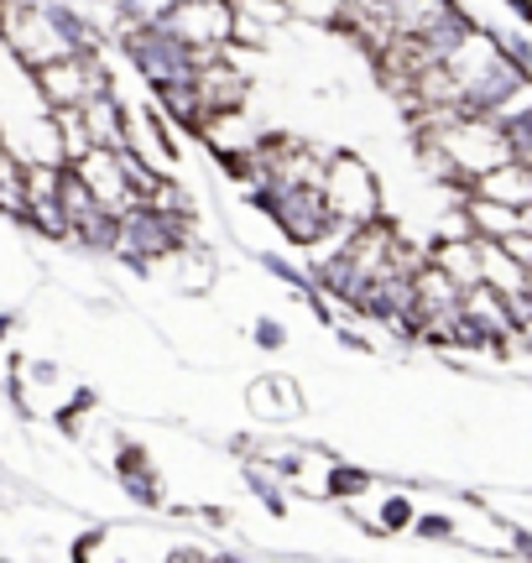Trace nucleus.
I'll return each mask as SVG.
<instances>
[{"label": "nucleus", "instance_id": "nucleus-21", "mask_svg": "<svg viewBox=\"0 0 532 563\" xmlns=\"http://www.w3.org/2000/svg\"><path fill=\"white\" fill-rule=\"evenodd\" d=\"M501 245H507V251H512L522 266H532V235H528V230H512V235H501Z\"/></svg>", "mask_w": 532, "mask_h": 563}, {"label": "nucleus", "instance_id": "nucleus-3", "mask_svg": "<svg viewBox=\"0 0 532 563\" xmlns=\"http://www.w3.org/2000/svg\"><path fill=\"white\" fill-rule=\"evenodd\" d=\"M251 203H256L266 220L277 224V235H282L287 245H298V251H308L319 235L334 230L319 183H266V188L251 194Z\"/></svg>", "mask_w": 532, "mask_h": 563}, {"label": "nucleus", "instance_id": "nucleus-8", "mask_svg": "<svg viewBox=\"0 0 532 563\" xmlns=\"http://www.w3.org/2000/svg\"><path fill=\"white\" fill-rule=\"evenodd\" d=\"M152 110L163 115L173 131H184V136H204V104H199V89L193 79H167V84H152Z\"/></svg>", "mask_w": 532, "mask_h": 563}, {"label": "nucleus", "instance_id": "nucleus-13", "mask_svg": "<svg viewBox=\"0 0 532 563\" xmlns=\"http://www.w3.org/2000/svg\"><path fill=\"white\" fill-rule=\"evenodd\" d=\"M459 209H465V224H470L475 241H501L517 230V209L501 199H486V194H459Z\"/></svg>", "mask_w": 532, "mask_h": 563}, {"label": "nucleus", "instance_id": "nucleus-2", "mask_svg": "<svg viewBox=\"0 0 532 563\" xmlns=\"http://www.w3.org/2000/svg\"><path fill=\"white\" fill-rule=\"evenodd\" d=\"M319 194L329 203L334 224H366L381 214V178L361 152H324V173H319Z\"/></svg>", "mask_w": 532, "mask_h": 563}, {"label": "nucleus", "instance_id": "nucleus-22", "mask_svg": "<svg viewBox=\"0 0 532 563\" xmlns=\"http://www.w3.org/2000/svg\"><path fill=\"white\" fill-rule=\"evenodd\" d=\"M507 5H512L517 16H522V26H532V0H507Z\"/></svg>", "mask_w": 532, "mask_h": 563}, {"label": "nucleus", "instance_id": "nucleus-14", "mask_svg": "<svg viewBox=\"0 0 532 563\" xmlns=\"http://www.w3.org/2000/svg\"><path fill=\"white\" fill-rule=\"evenodd\" d=\"M480 282H486V287H496L501 298H512V292H522V287H528V266L517 262L501 241H480Z\"/></svg>", "mask_w": 532, "mask_h": 563}, {"label": "nucleus", "instance_id": "nucleus-16", "mask_svg": "<svg viewBox=\"0 0 532 563\" xmlns=\"http://www.w3.org/2000/svg\"><path fill=\"white\" fill-rule=\"evenodd\" d=\"M121 490L136 506H163V485H157V464L152 470H136V475H121Z\"/></svg>", "mask_w": 532, "mask_h": 563}, {"label": "nucleus", "instance_id": "nucleus-20", "mask_svg": "<svg viewBox=\"0 0 532 563\" xmlns=\"http://www.w3.org/2000/svg\"><path fill=\"white\" fill-rule=\"evenodd\" d=\"M136 470H152V454L142 443H121L115 449V475H136Z\"/></svg>", "mask_w": 532, "mask_h": 563}, {"label": "nucleus", "instance_id": "nucleus-7", "mask_svg": "<svg viewBox=\"0 0 532 563\" xmlns=\"http://www.w3.org/2000/svg\"><path fill=\"white\" fill-rule=\"evenodd\" d=\"M68 167L84 178L95 209H104V214H125V209L136 203V188H131V173H125L121 152H110V146H89V152H84L79 162H68Z\"/></svg>", "mask_w": 532, "mask_h": 563}, {"label": "nucleus", "instance_id": "nucleus-5", "mask_svg": "<svg viewBox=\"0 0 532 563\" xmlns=\"http://www.w3.org/2000/svg\"><path fill=\"white\" fill-rule=\"evenodd\" d=\"M157 21H163L178 42H184L193 58H209V53H225V47H230L235 0H173Z\"/></svg>", "mask_w": 532, "mask_h": 563}, {"label": "nucleus", "instance_id": "nucleus-9", "mask_svg": "<svg viewBox=\"0 0 532 563\" xmlns=\"http://www.w3.org/2000/svg\"><path fill=\"white\" fill-rule=\"evenodd\" d=\"M79 121H84V131H89V141H95V146H110V152H121L125 136H131V110L121 104L115 89H104V95H95V100H84Z\"/></svg>", "mask_w": 532, "mask_h": 563}, {"label": "nucleus", "instance_id": "nucleus-11", "mask_svg": "<svg viewBox=\"0 0 532 563\" xmlns=\"http://www.w3.org/2000/svg\"><path fill=\"white\" fill-rule=\"evenodd\" d=\"M470 194H486V199H501V203H512V209H522V203H532V167L517 157L496 162L491 173H480L470 183Z\"/></svg>", "mask_w": 532, "mask_h": 563}, {"label": "nucleus", "instance_id": "nucleus-4", "mask_svg": "<svg viewBox=\"0 0 532 563\" xmlns=\"http://www.w3.org/2000/svg\"><path fill=\"white\" fill-rule=\"evenodd\" d=\"M115 42H121L125 63H131L146 84L193 79V63H199V58H193L184 42L167 32L163 21H125L121 32H115Z\"/></svg>", "mask_w": 532, "mask_h": 563}, {"label": "nucleus", "instance_id": "nucleus-17", "mask_svg": "<svg viewBox=\"0 0 532 563\" xmlns=\"http://www.w3.org/2000/svg\"><path fill=\"white\" fill-rule=\"evenodd\" d=\"M370 527H376V532H408V527H412V501H408V496H387Z\"/></svg>", "mask_w": 532, "mask_h": 563}, {"label": "nucleus", "instance_id": "nucleus-12", "mask_svg": "<svg viewBox=\"0 0 532 563\" xmlns=\"http://www.w3.org/2000/svg\"><path fill=\"white\" fill-rule=\"evenodd\" d=\"M246 402L256 418H271V422L303 418V391H298V382H287V376H262V382H251Z\"/></svg>", "mask_w": 532, "mask_h": 563}, {"label": "nucleus", "instance_id": "nucleus-6", "mask_svg": "<svg viewBox=\"0 0 532 563\" xmlns=\"http://www.w3.org/2000/svg\"><path fill=\"white\" fill-rule=\"evenodd\" d=\"M193 89H199L204 115H225V110L251 104V74L241 68L235 47H225V53H209V58L193 63Z\"/></svg>", "mask_w": 532, "mask_h": 563}, {"label": "nucleus", "instance_id": "nucleus-15", "mask_svg": "<svg viewBox=\"0 0 532 563\" xmlns=\"http://www.w3.org/2000/svg\"><path fill=\"white\" fill-rule=\"evenodd\" d=\"M366 490H370V475H366V470L329 460V470H324V496H329V501H355V496H366Z\"/></svg>", "mask_w": 532, "mask_h": 563}, {"label": "nucleus", "instance_id": "nucleus-18", "mask_svg": "<svg viewBox=\"0 0 532 563\" xmlns=\"http://www.w3.org/2000/svg\"><path fill=\"white\" fill-rule=\"evenodd\" d=\"M251 340H256V350L277 355V350H287V323L282 319H256L251 323Z\"/></svg>", "mask_w": 532, "mask_h": 563}, {"label": "nucleus", "instance_id": "nucleus-1", "mask_svg": "<svg viewBox=\"0 0 532 563\" xmlns=\"http://www.w3.org/2000/svg\"><path fill=\"white\" fill-rule=\"evenodd\" d=\"M26 74H32V95H37L42 110H79L84 100L115 89L100 47H74V53H63V58H47V63H37V68H26Z\"/></svg>", "mask_w": 532, "mask_h": 563}, {"label": "nucleus", "instance_id": "nucleus-10", "mask_svg": "<svg viewBox=\"0 0 532 563\" xmlns=\"http://www.w3.org/2000/svg\"><path fill=\"white\" fill-rule=\"evenodd\" d=\"M429 262L454 282V287H475L480 282V241L475 235H439L429 245Z\"/></svg>", "mask_w": 532, "mask_h": 563}, {"label": "nucleus", "instance_id": "nucleus-19", "mask_svg": "<svg viewBox=\"0 0 532 563\" xmlns=\"http://www.w3.org/2000/svg\"><path fill=\"white\" fill-rule=\"evenodd\" d=\"M412 532H418V538H429V543H444V538H454V517H444V511L412 517Z\"/></svg>", "mask_w": 532, "mask_h": 563}]
</instances>
